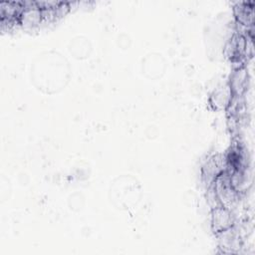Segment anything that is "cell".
I'll list each match as a JSON object with an SVG mask.
<instances>
[{
    "label": "cell",
    "mask_w": 255,
    "mask_h": 255,
    "mask_svg": "<svg viewBox=\"0 0 255 255\" xmlns=\"http://www.w3.org/2000/svg\"><path fill=\"white\" fill-rule=\"evenodd\" d=\"M213 225L217 231H224L230 227V214L226 207L217 206L213 209Z\"/></svg>",
    "instance_id": "obj_1"
}]
</instances>
